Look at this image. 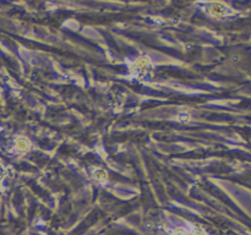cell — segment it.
<instances>
[{
    "label": "cell",
    "mask_w": 251,
    "mask_h": 235,
    "mask_svg": "<svg viewBox=\"0 0 251 235\" xmlns=\"http://www.w3.org/2000/svg\"><path fill=\"white\" fill-rule=\"evenodd\" d=\"M179 118H180V120H181V121H185V122L190 120V115H188V114H180V115H179Z\"/></svg>",
    "instance_id": "cell-4"
},
{
    "label": "cell",
    "mask_w": 251,
    "mask_h": 235,
    "mask_svg": "<svg viewBox=\"0 0 251 235\" xmlns=\"http://www.w3.org/2000/svg\"><path fill=\"white\" fill-rule=\"evenodd\" d=\"M207 11H208L211 15L216 16V17H224V16H228V15L233 14L232 10H230L229 7H227V6L223 5V4H217V2L210 4L208 7H207Z\"/></svg>",
    "instance_id": "cell-1"
},
{
    "label": "cell",
    "mask_w": 251,
    "mask_h": 235,
    "mask_svg": "<svg viewBox=\"0 0 251 235\" xmlns=\"http://www.w3.org/2000/svg\"><path fill=\"white\" fill-rule=\"evenodd\" d=\"M151 62L148 58H140L135 62V65L132 66V71L135 72L136 75H143L150 70Z\"/></svg>",
    "instance_id": "cell-2"
},
{
    "label": "cell",
    "mask_w": 251,
    "mask_h": 235,
    "mask_svg": "<svg viewBox=\"0 0 251 235\" xmlns=\"http://www.w3.org/2000/svg\"><path fill=\"white\" fill-rule=\"evenodd\" d=\"M172 235H188V233H186L185 230H183V229H178V230H175Z\"/></svg>",
    "instance_id": "cell-5"
},
{
    "label": "cell",
    "mask_w": 251,
    "mask_h": 235,
    "mask_svg": "<svg viewBox=\"0 0 251 235\" xmlns=\"http://www.w3.org/2000/svg\"><path fill=\"white\" fill-rule=\"evenodd\" d=\"M16 147H17L19 151H26L28 148V143H27L26 140H19L16 142Z\"/></svg>",
    "instance_id": "cell-3"
}]
</instances>
